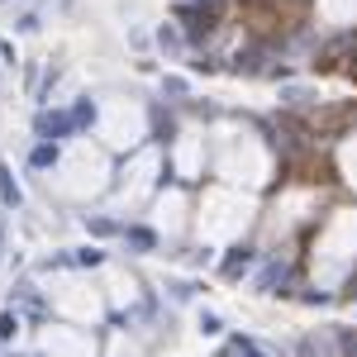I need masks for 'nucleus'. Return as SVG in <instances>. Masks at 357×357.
Wrapping results in <instances>:
<instances>
[{
  "mask_svg": "<svg viewBox=\"0 0 357 357\" xmlns=\"http://www.w3.org/2000/svg\"><path fill=\"white\" fill-rule=\"evenodd\" d=\"M248 262H252V252H248V248H234V257L224 262V276H238V272L248 267Z\"/></svg>",
  "mask_w": 357,
  "mask_h": 357,
  "instance_id": "1",
  "label": "nucleus"
},
{
  "mask_svg": "<svg viewBox=\"0 0 357 357\" xmlns=\"http://www.w3.org/2000/svg\"><path fill=\"white\" fill-rule=\"evenodd\" d=\"M0 195H5V205H20V186L10 181V172L0 167Z\"/></svg>",
  "mask_w": 357,
  "mask_h": 357,
  "instance_id": "2",
  "label": "nucleus"
},
{
  "mask_svg": "<svg viewBox=\"0 0 357 357\" xmlns=\"http://www.w3.org/2000/svg\"><path fill=\"white\" fill-rule=\"evenodd\" d=\"M301 357H329V348H324L319 338H305V343H301Z\"/></svg>",
  "mask_w": 357,
  "mask_h": 357,
  "instance_id": "3",
  "label": "nucleus"
},
{
  "mask_svg": "<svg viewBox=\"0 0 357 357\" xmlns=\"http://www.w3.org/2000/svg\"><path fill=\"white\" fill-rule=\"evenodd\" d=\"M53 162H57V148H48V143H43V148L33 153V167H53Z\"/></svg>",
  "mask_w": 357,
  "mask_h": 357,
  "instance_id": "4",
  "label": "nucleus"
},
{
  "mask_svg": "<svg viewBox=\"0 0 357 357\" xmlns=\"http://www.w3.org/2000/svg\"><path fill=\"white\" fill-rule=\"evenodd\" d=\"M129 243L134 248H153V234H148V229H129Z\"/></svg>",
  "mask_w": 357,
  "mask_h": 357,
  "instance_id": "5",
  "label": "nucleus"
},
{
  "mask_svg": "<svg viewBox=\"0 0 357 357\" xmlns=\"http://www.w3.org/2000/svg\"><path fill=\"white\" fill-rule=\"evenodd\" d=\"M15 329H20V319H15V314H5V319H0V338H10Z\"/></svg>",
  "mask_w": 357,
  "mask_h": 357,
  "instance_id": "6",
  "label": "nucleus"
},
{
  "mask_svg": "<svg viewBox=\"0 0 357 357\" xmlns=\"http://www.w3.org/2000/svg\"><path fill=\"white\" fill-rule=\"evenodd\" d=\"M343 353L357 357V333H343Z\"/></svg>",
  "mask_w": 357,
  "mask_h": 357,
  "instance_id": "7",
  "label": "nucleus"
}]
</instances>
